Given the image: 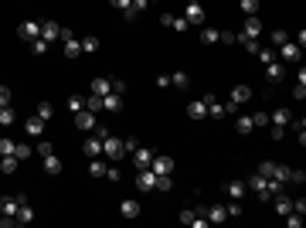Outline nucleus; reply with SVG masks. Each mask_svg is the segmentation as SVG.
Here are the masks:
<instances>
[{
    "instance_id": "obj_23",
    "label": "nucleus",
    "mask_w": 306,
    "mask_h": 228,
    "mask_svg": "<svg viewBox=\"0 0 306 228\" xmlns=\"http://www.w3.org/2000/svg\"><path fill=\"white\" fill-rule=\"evenodd\" d=\"M14 218H17V225H31V221H34V208L24 201V205L17 208V215H14Z\"/></svg>"
},
{
    "instance_id": "obj_6",
    "label": "nucleus",
    "mask_w": 306,
    "mask_h": 228,
    "mask_svg": "<svg viewBox=\"0 0 306 228\" xmlns=\"http://www.w3.org/2000/svg\"><path fill=\"white\" fill-rule=\"evenodd\" d=\"M262 31H265V24L259 21V14H252V17H245V24H242L238 38H259Z\"/></svg>"
},
{
    "instance_id": "obj_7",
    "label": "nucleus",
    "mask_w": 306,
    "mask_h": 228,
    "mask_svg": "<svg viewBox=\"0 0 306 228\" xmlns=\"http://www.w3.org/2000/svg\"><path fill=\"white\" fill-rule=\"evenodd\" d=\"M75 126H79L82 133H92V129H95V113H92V109H82V113H75Z\"/></svg>"
},
{
    "instance_id": "obj_36",
    "label": "nucleus",
    "mask_w": 306,
    "mask_h": 228,
    "mask_svg": "<svg viewBox=\"0 0 306 228\" xmlns=\"http://www.w3.org/2000/svg\"><path fill=\"white\" fill-rule=\"evenodd\" d=\"M218 38H221V31H218V27H204V31H201V41H204V45H218Z\"/></svg>"
},
{
    "instance_id": "obj_35",
    "label": "nucleus",
    "mask_w": 306,
    "mask_h": 228,
    "mask_svg": "<svg viewBox=\"0 0 306 228\" xmlns=\"http://www.w3.org/2000/svg\"><path fill=\"white\" fill-rule=\"evenodd\" d=\"M99 45H102L99 35H85V38H82V51H89V55H92V51H99Z\"/></svg>"
},
{
    "instance_id": "obj_10",
    "label": "nucleus",
    "mask_w": 306,
    "mask_h": 228,
    "mask_svg": "<svg viewBox=\"0 0 306 228\" xmlns=\"http://www.w3.org/2000/svg\"><path fill=\"white\" fill-rule=\"evenodd\" d=\"M276 55L283 58V61H299V45H296L293 38H289L286 45H279V51H276Z\"/></svg>"
},
{
    "instance_id": "obj_21",
    "label": "nucleus",
    "mask_w": 306,
    "mask_h": 228,
    "mask_svg": "<svg viewBox=\"0 0 306 228\" xmlns=\"http://www.w3.org/2000/svg\"><path fill=\"white\" fill-rule=\"evenodd\" d=\"M225 218H228L225 205H211L208 208V225H218V221H225Z\"/></svg>"
},
{
    "instance_id": "obj_61",
    "label": "nucleus",
    "mask_w": 306,
    "mask_h": 228,
    "mask_svg": "<svg viewBox=\"0 0 306 228\" xmlns=\"http://www.w3.org/2000/svg\"><path fill=\"white\" fill-rule=\"evenodd\" d=\"M187 4H201V0H187Z\"/></svg>"
},
{
    "instance_id": "obj_15",
    "label": "nucleus",
    "mask_w": 306,
    "mask_h": 228,
    "mask_svg": "<svg viewBox=\"0 0 306 228\" xmlns=\"http://www.w3.org/2000/svg\"><path fill=\"white\" fill-rule=\"evenodd\" d=\"M24 133L41 137V133H45V119H41V116H27V119H24Z\"/></svg>"
},
{
    "instance_id": "obj_19",
    "label": "nucleus",
    "mask_w": 306,
    "mask_h": 228,
    "mask_svg": "<svg viewBox=\"0 0 306 228\" xmlns=\"http://www.w3.org/2000/svg\"><path fill=\"white\" fill-rule=\"evenodd\" d=\"M147 4H150V0H129V7L123 11V17H126V21H136V14L147 11Z\"/></svg>"
},
{
    "instance_id": "obj_5",
    "label": "nucleus",
    "mask_w": 306,
    "mask_h": 228,
    "mask_svg": "<svg viewBox=\"0 0 306 228\" xmlns=\"http://www.w3.org/2000/svg\"><path fill=\"white\" fill-rule=\"evenodd\" d=\"M92 133H95V137H89L85 140V143H82V150H85V157H102V133H106V129H99V126H95V129H92Z\"/></svg>"
},
{
    "instance_id": "obj_41",
    "label": "nucleus",
    "mask_w": 306,
    "mask_h": 228,
    "mask_svg": "<svg viewBox=\"0 0 306 228\" xmlns=\"http://www.w3.org/2000/svg\"><path fill=\"white\" fill-rule=\"evenodd\" d=\"M109 92H113V95H126V82L123 79H109Z\"/></svg>"
},
{
    "instance_id": "obj_26",
    "label": "nucleus",
    "mask_w": 306,
    "mask_h": 228,
    "mask_svg": "<svg viewBox=\"0 0 306 228\" xmlns=\"http://www.w3.org/2000/svg\"><path fill=\"white\" fill-rule=\"evenodd\" d=\"M187 116H191V119H204V116H208V106H204L201 99H194V103L187 106Z\"/></svg>"
},
{
    "instance_id": "obj_48",
    "label": "nucleus",
    "mask_w": 306,
    "mask_h": 228,
    "mask_svg": "<svg viewBox=\"0 0 306 228\" xmlns=\"http://www.w3.org/2000/svg\"><path fill=\"white\" fill-rule=\"evenodd\" d=\"M286 41H289V35H286L283 27H276V31H272V45L279 48V45H286Z\"/></svg>"
},
{
    "instance_id": "obj_43",
    "label": "nucleus",
    "mask_w": 306,
    "mask_h": 228,
    "mask_svg": "<svg viewBox=\"0 0 306 228\" xmlns=\"http://www.w3.org/2000/svg\"><path fill=\"white\" fill-rule=\"evenodd\" d=\"M14 157L27 160V157H31V147H27V143H14Z\"/></svg>"
},
{
    "instance_id": "obj_25",
    "label": "nucleus",
    "mask_w": 306,
    "mask_h": 228,
    "mask_svg": "<svg viewBox=\"0 0 306 228\" xmlns=\"http://www.w3.org/2000/svg\"><path fill=\"white\" fill-rule=\"evenodd\" d=\"M170 85H174V89H191V75H187V72H174V75H170Z\"/></svg>"
},
{
    "instance_id": "obj_24",
    "label": "nucleus",
    "mask_w": 306,
    "mask_h": 228,
    "mask_svg": "<svg viewBox=\"0 0 306 228\" xmlns=\"http://www.w3.org/2000/svg\"><path fill=\"white\" fill-rule=\"evenodd\" d=\"M17 164H21V160L14 157V153H4V157H0V174H14Z\"/></svg>"
},
{
    "instance_id": "obj_33",
    "label": "nucleus",
    "mask_w": 306,
    "mask_h": 228,
    "mask_svg": "<svg viewBox=\"0 0 306 228\" xmlns=\"http://www.w3.org/2000/svg\"><path fill=\"white\" fill-rule=\"evenodd\" d=\"M14 123H17V113L11 106H0V126H14Z\"/></svg>"
},
{
    "instance_id": "obj_40",
    "label": "nucleus",
    "mask_w": 306,
    "mask_h": 228,
    "mask_svg": "<svg viewBox=\"0 0 306 228\" xmlns=\"http://www.w3.org/2000/svg\"><path fill=\"white\" fill-rule=\"evenodd\" d=\"M68 109H72V116L82 113V109H85V99H82V95H68Z\"/></svg>"
},
{
    "instance_id": "obj_31",
    "label": "nucleus",
    "mask_w": 306,
    "mask_h": 228,
    "mask_svg": "<svg viewBox=\"0 0 306 228\" xmlns=\"http://www.w3.org/2000/svg\"><path fill=\"white\" fill-rule=\"evenodd\" d=\"M259 4L262 0H238V11L245 14V17H252V14H259Z\"/></svg>"
},
{
    "instance_id": "obj_16",
    "label": "nucleus",
    "mask_w": 306,
    "mask_h": 228,
    "mask_svg": "<svg viewBox=\"0 0 306 228\" xmlns=\"http://www.w3.org/2000/svg\"><path fill=\"white\" fill-rule=\"evenodd\" d=\"M106 171H109V160L106 157H92L89 160V174L92 177H106Z\"/></svg>"
},
{
    "instance_id": "obj_52",
    "label": "nucleus",
    "mask_w": 306,
    "mask_h": 228,
    "mask_svg": "<svg viewBox=\"0 0 306 228\" xmlns=\"http://www.w3.org/2000/svg\"><path fill=\"white\" fill-rule=\"evenodd\" d=\"M136 147H140V143H136V137H126V140H123V150H126V157H129V153H133Z\"/></svg>"
},
{
    "instance_id": "obj_27",
    "label": "nucleus",
    "mask_w": 306,
    "mask_h": 228,
    "mask_svg": "<svg viewBox=\"0 0 306 228\" xmlns=\"http://www.w3.org/2000/svg\"><path fill=\"white\" fill-rule=\"evenodd\" d=\"M119 211H123V218H140V205H136L133 198H126L123 205H119Z\"/></svg>"
},
{
    "instance_id": "obj_60",
    "label": "nucleus",
    "mask_w": 306,
    "mask_h": 228,
    "mask_svg": "<svg viewBox=\"0 0 306 228\" xmlns=\"http://www.w3.org/2000/svg\"><path fill=\"white\" fill-rule=\"evenodd\" d=\"M170 21H174V14H170V11L160 14V24H163V27H170Z\"/></svg>"
},
{
    "instance_id": "obj_4",
    "label": "nucleus",
    "mask_w": 306,
    "mask_h": 228,
    "mask_svg": "<svg viewBox=\"0 0 306 228\" xmlns=\"http://www.w3.org/2000/svg\"><path fill=\"white\" fill-rule=\"evenodd\" d=\"M24 201H27V198H24V194H0V215H17V208L24 205Z\"/></svg>"
},
{
    "instance_id": "obj_11",
    "label": "nucleus",
    "mask_w": 306,
    "mask_h": 228,
    "mask_svg": "<svg viewBox=\"0 0 306 228\" xmlns=\"http://www.w3.org/2000/svg\"><path fill=\"white\" fill-rule=\"evenodd\" d=\"M133 164H136V171H143V167H150V160H153V150H147V147H136L133 153Z\"/></svg>"
},
{
    "instance_id": "obj_3",
    "label": "nucleus",
    "mask_w": 306,
    "mask_h": 228,
    "mask_svg": "<svg viewBox=\"0 0 306 228\" xmlns=\"http://www.w3.org/2000/svg\"><path fill=\"white\" fill-rule=\"evenodd\" d=\"M181 221H184V225H191V228H204V225H208V208H204V205L184 208V211H181Z\"/></svg>"
},
{
    "instance_id": "obj_8",
    "label": "nucleus",
    "mask_w": 306,
    "mask_h": 228,
    "mask_svg": "<svg viewBox=\"0 0 306 228\" xmlns=\"http://www.w3.org/2000/svg\"><path fill=\"white\" fill-rule=\"evenodd\" d=\"M136 184H140V191H157V174L143 167V171H136Z\"/></svg>"
},
{
    "instance_id": "obj_59",
    "label": "nucleus",
    "mask_w": 306,
    "mask_h": 228,
    "mask_svg": "<svg viewBox=\"0 0 306 228\" xmlns=\"http://www.w3.org/2000/svg\"><path fill=\"white\" fill-rule=\"evenodd\" d=\"M286 137V126H272V140H283Z\"/></svg>"
},
{
    "instance_id": "obj_1",
    "label": "nucleus",
    "mask_w": 306,
    "mask_h": 228,
    "mask_svg": "<svg viewBox=\"0 0 306 228\" xmlns=\"http://www.w3.org/2000/svg\"><path fill=\"white\" fill-rule=\"evenodd\" d=\"M102 157L106 160H123L126 157V150H123V140L119 137H113V133H109V129H106V133H102Z\"/></svg>"
},
{
    "instance_id": "obj_13",
    "label": "nucleus",
    "mask_w": 306,
    "mask_h": 228,
    "mask_svg": "<svg viewBox=\"0 0 306 228\" xmlns=\"http://www.w3.org/2000/svg\"><path fill=\"white\" fill-rule=\"evenodd\" d=\"M184 17H187V24H204V21H208V14H204V7H201V4H187Z\"/></svg>"
},
{
    "instance_id": "obj_12",
    "label": "nucleus",
    "mask_w": 306,
    "mask_h": 228,
    "mask_svg": "<svg viewBox=\"0 0 306 228\" xmlns=\"http://www.w3.org/2000/svg\"><path fill=\"white\" fill-rule=\"evenodd\" d=\"M17 35H21L24 41H34V38H41V24L38 21H24L21 27H17Z\"/></svg>"
},
{
    "instance_id": "obj_44",
    "label": "nucleus",
    "mask_w": 306,
    "mask_h": 228,
    "mask_svg": "<svg viewBox=\"0 0 306 228\" xmlns=\"http://www.w3.org/2000/svg\"><path fill=\"white\" fill-rule=\"evenodd\" d=\"M225 211H228V218H238V215H242V201H235V198H231V201L225 205Z\"/></svg>"
},
{
    "instance_id": "obj_53",
    "label": "nucleus",
    "mask_w": 306,
    "mask_h": 228,
    "mask_svg": "<svg viewBox=\"0 0 306 228\" xmlns=\"http://www.w3.org/2000/svg\"><path fill=\"white\" fill-rule=\"evenodd\" d=\"M218 41H225V45H235L238 35H235V31H221V38H218Z\"/></svg>"
},
{
    "instance_id": "obj_42",
    "label": "nucleus",
    "mask_w": 306,
    "mask_h": 228,
    "mask_svg": "<svg viewBox=\"0 0 306 228\" xmlns=\"http://www.w3.org/2000/svg\"><path fill=\"white\" fill-rule=\"evenodd\" d=\"M238 41H242V45H245V51H249V55H255V51H259V38H238Z\"/></svg>"
},
{
    "instance_id": "obj_34",
    "label": "nucleus",
    "mask_w": 306,
    "mask_h": 228,
    "mask_svg": "<svg viewBox=\"0 0 306 228\" xmlns=\"http://www.w3.org/2000/svg\"><path fill=\"white\" fill-rule=\"evenodd\" d=\"M255 55H259V61H262V65H272V61H279V55H276V48H259Z\"/></svg>"
},
{
    "instance_id": "obj_55",
    "label": "nucleus",
    "mask_w": 306,
    "mask_h": 228,
    "mask_svg": "<svg viewBox=\"0 0 306 228\" xmlns=\"http://www.w3.org/2000/svg\"><path fill=\"white\" fill-rule=\"evenodd\" d=\"M48 153H51V143L41 140V143H38V157H48Z\"/></svg>"
},
{
    "instance_id": "obj_9",
    "label": "nucleus",
    "mask_w": 306,
    "mask_h": 228,
    "mask_svg": "<svg viewBox=\"0 0 306 228\" xmlns=\"http://www.w3.org/2000/svg\"><path fill=\"white\" fill-rule=\"evenodd\" d=\"M150 171H153V174H174V160H170L167 153H163V157H157V153H153V160H150Z\"/></svg>"
},
{
    "instance_id": "obj_50",
    "label": "nucleus",
    "mask_w": 306,
    "mask_h": 228,
    "mask_svg": "<svg viewBox=\"0 0 306 228\" xmlns=\"http://www.w3.org/2000/svg\"><path fill=\"white\" fill-rule=\"evenodd\" d=\"M170 27H174V31H187V27H191V24H187V17H174V21H170Z\"/></svg>"
},
{
    "instance_id": "obj_28",
    "label": "nucleus",
    "mask_w": 306,
    "mask_h": 228,
    "mask_svg": "<svg viewBox=\"0 0 306 228\" xmlns=\"http://www.w3.org/2000/svg\"><path fill=\"white\" fill-rule=\"evenodd\" d=\"M272 123L276 126H289L293 123V113H289V109H272Z\"/></svg>"
},
{
    "instance_id": "obj_22",
    "label": "nucleus",
    "mask_w": 306,
    "mask_h": 228,
    "mask_svg": "<svg viewBox=\"0 0 306 228\" xmlns=\"http://www.w3.org/2000/svg\"><path fill=\"white\" fill-rule=\"evenodd\" d=\"M102 109L119 113V109H123V95H113V92H109V95H102Z\"/></svg>"
},
{
    "instance_id": "obj_45",
    "label": "nucleus",
    "mask_w": 306,
    "mask_h": 228,
    "mask_svg": "<svg viewBox=\"0 0 306 228\" xmlns=\"http://www.w3.org/2000/svg\"><path fill=\"white\" fill-rule=\"evenodd\" d=\"M283 218H286V225H289V228L303 225V215H299V211H289V215H283Z\"/></svg>"
},
{
    "instance_id": "obj_57",
    "label": "nucleus",
    "mask_w": 306,
    "mask_h": 228,
    "mask_svg": "<svg viewBox=\"0 0 306 228\" xmlns=\"http://www.w3.org/2000/svg\"><path fill=\"white\" fill-rule=\"evenodd\" d=\"M119 177H123V174L116 171V167H109V171H106V181H113V184H116V181H119Z\"/></svg>"
},
{
    "instance_id": "obj_30",
    "label": "nucleus",
    "mask_w": 306,
    "mask_h": 228,
    "mask_svg": "<svg viewBox=\"0 0 306 228\" xmlns=\"http://www.w3.org/2000/svg\"><path fill=\"white\" fill-rule=\"evenodd\" d=\"M58 31H61V27H58L55 21H45V24H41V38H45V41H55Z\"/></svg>"
},
{
    "instance_id": "obj_2",
    "label": "nucleus",
    "mask_w": 306,
    "mask_h": 228,
    "mask_svg": "<svg viewBox=\"0 0 306 228\" xmlns=\"http://www.w3.org/2000/svg\"><path fill=\"white\" fill-rule=\"evenodd\" d=\"M58 38H61V45H65V58H79L82 55V41H79V35H75L72 27H61Z\"/></svg>"
},
{
    "instance_id": "obj_29",
    "label": "nucleus",
    "mask_w": 306,
    "mask_h": 228,
    "mask_svg": "<svg viewBox=\"0 0 306 228\" xmlns=\"http://www.w3.org/2000/svg\"><path fill=\"white\" fill-rule=\"evenodd\" d=\"M235 126H238V133H245V137H249L252 129H255V126H252V116H245V113H238V116H235Z\"/></svg>"
},
{
    "instance_id": "obj_39",
    "label": "nucleus",
    "mask_w": 306,
    "mask_h": 228,
    "mask_svg": "<svg viewBox=\"0 0 306 228\" xmlns=\"http://www.w3.org/2000/svg\"><path fill=\"white\" fill-rule=\"evenodd\" d=\"M34 116H41V119L48 123V119L55 116V106H51V103H38V113H34Z\"/></svg>"
},
{
    "instance_id": "obj_58",
    "label": "nucleus",
    "mask_w": 306,
    "mask_h": 228,
    "mask_svg": "<svg viewBox=\"0 0 306 228\" xmlns=\"http://www.w3.org/2000/svg\"><path fill=\"white\" fill-rule=\"evenodd\" d=\"M109 7H116V11H126V7H129V0H109Z\"/></svg>"
},
{
    "instance_id": "obj_14",
    "label": "nucleus",
    "mask_w": 306,
    "mask_h": 228,
    "mask_svg": "<svg viewBox=\"0 0 306 228\" xmlns=\"http://www.w3.org/2000/svg\"><path fill=\"white\" fill-rule=\"evenodd\" d=\"M265 79H269V85H276V82H283V79H286V69H283V61H272V65H265Z\"/></svg>"
},
{
    "instance_id": "obj_51",
    "label": "nucleus",
    "mask_w": 306,
    "mask_h": 228,
    "mask_svg": "<svg viewBox=\"0 0 306 228\" xmlns=\"http://www.w3.org/2000/svg\"><path fill=\"white\" fill-rule=\"evenodd\" d=\"M4 153H14V140L11 137H0V157Z\"/></svg>"
},
{
    "instance_id": "obj_32",
    "label": "nucleus",
    "mask_w": 306,
    "mask_h": 228,
    "mask_svg": "<svg viewBox=\"0 0 306 228\" xmlns=\"http://www.w3.org/2000/svg\"><path fill=\"white\" fill-rule=\"evenodd\" d=\"M45 160V174H61V160L55 157V153H48V157H41Z\"/></svg>"
},
{
    "instance_id": "obj_46",
    "label": "nucleus",
    "mask_w": 306,
    "mask_h": 228,
    "mask_svg": "<svg viewBox=\"0 0 306 228\" xmlns=\"http://www.w3.org/2000/svg\"><path fill=\"white\" fill-rule=\"evenodd\" d=\"M252 126H255V129L269 126V113H252Z\"/></svg>"
},
{
    "instance_id": "obj_17",
    "label": "nucleus",
    "mask_w": 306,
    "mask_h": 228,
    "mask_svg": "<svg viewBox=\"0 0 306 228\" xmlns=\"http://www.w3.org/2000/svg\"><path fill=\"white\" fill-rule=\"evenodd\" d=\"M272 201H276V215H289V211H293V198H289V194L279 191Z\"/></svg>"
},
{
    "instance_id": "obj_49",
    "label": "nucleus",
    "mask_w": 306,
    "mask_h": 228,
    "mask_svg": "<svg viewBox=\"0 0 306 228\" xmlns=\"http://www.w3.org/2000/svg\"><path fill=\"white\" fill-rule=\"evenodd\" d=\"M85 109L99 113V109H102V95H89V99H85Z\"/></svg>"
},
{
    "instance_id": "obj_47",
    "label": "nucleus",
    "mask_w": 306,
    "mask_h": 228,
    "mask_svg": "<svg viewBox=\"0 0 306 228\" xmlns=\"http://www.w3.org/2000/svg\"><path fill=\"white\" fill-rule=\"evenodd\" d=\"M31 45H34V55H45L48 48H51V41H45V38H34Z\"/></svg>"
},
{
    "instance_id": "obj_18",
    "label": "nucleus",
    "mask_w": 306,
    "mask_h": 228,
    "mask_svg": "<svg viewBox=\"0 0 306 228\" xmlns=\"http://www.w3.org/2000/svg\"><path fill=\"white\" fill-rule=\"evenodd\" d=\"M245 191H249V187H245V181H228L225 184V194H228V198H235V201H242V198H245Z\"/></svg>"
},
{
    "instance_id": "obj_38",
    "label": "nucleus",
    "mask_w": 306,
    "mask_h": 228,
    "mask_svg": "<svg viewBox=\"0 0 306 228\" xmlns=\"http://www.w3.org/2000/svg\"><path fill=\"white\" fill-rule=\"evenodd\" d=\"M92 95H109V79H95L92 82Z\"/></svg>"
},
{
    "instance_id": "obj_37",
    "label": "nucleus",
    "mask_w": 306,
    "mask_h": 228,
    "mask_svg": "<svg viewBox=\"0 0 306 228\" xmlns=\"http://www.w3.org/2000/svg\"><path fill=\"white\" fill-rule=\"evenodd\" d=\"M276 167H279L276 160H262V164H259V171H255V174H262V177H276Z\"/></svg>"
},
{
    "instance_id": "obj_20",
    "label": "nucleus",
    "mask_w": 306,
    "mask_h": 228,
    "mask_svg": "<svg viewBox=\"0 0 306 228\" xmlns=\"http://www.w3.org/2000/svg\"><path fill=\"white\" fill-rule=\"evenodd\" d=\"M249 99H252V89H249V85H235V89H231V103H235V106L249 103Z\"/></svg>"
},
{
    "instance_id": "obj_56",
    "label": "nucleus",
    "mask_w": 306,
    "mask_h": 228,
    "mask_svg": "<svg viewBox=\"0 0 306 228\" xmlns=\"http://www.w3.org/2000/svg\"><path fill=\"white\" fill-rule=\"evenodd\" d=\"M293 95H296V99H303V95H306V85H303V82H296V85H293Z\"/></svg>"
},
{
    "instance_id": "obj_54",
    "label": "nucleus",
    "mask_w": 306,
    "mask_h": 228,
    "mask_svg": "<svg viewBox=\"0 0 306 228\" xmlns=\"http://www.w3.org/2000/svg\"><path fill=\"white\" fill-rule=\"evenodd\" d=\"M0 106H11V89L7 85H0Z\"/></svg>"
}]
</instances>
